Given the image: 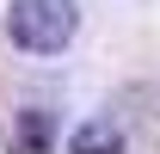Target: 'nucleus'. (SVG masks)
<instances>
[{"instance_id": "obj_1", "label": "nucleus", "mask_w": 160, "mask_h": 154, "mask_svg": "<svg viewBox=\"0 0 160 154\" xmlns=\"http://www.w3.org/2000/svg\"><path fill=\"white\" fill-rule=\"evenodd\" d=\"M80 31V0H12L6 37L31 56H62Z\"/></svg>"}, {"instance_id": "obj_2", "label": "nucleus", "mask_w": 160, "mask_h": 154, "mask_svg": "<svg viewBox=\"0 0 160 154\" xmlns=\"http://www.w3.org/2000/svg\"><path fill=\"white\" fill-rule=\"evenodd\" d=\"M68 154H123V130L111 117H92V123H80L68 136Z\"/></svg>"}, {"instance_id": "obj_3", "label": "nucleus", "mask_w": 160, "mask_h": 154, "mask_svg": "<svg viewBox=\"0 0 160 154\" xmlns=\"http://www.w3.org/2000/svg\"><path fill=\"white\" fill-rule=\"evenodd\" d=\"M19 136H25V148L37 154V148H43V136H49V117H43V111H31V117H25V130H19Z\"/></svg>"}]
</instances>
